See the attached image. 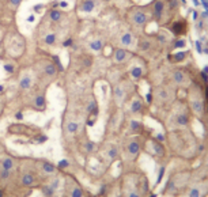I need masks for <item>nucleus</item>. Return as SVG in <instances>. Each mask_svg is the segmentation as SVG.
I'll list each match as a JSON object with an SVG mask.
<instances>
[{
	"label": "nucleus",
	"mask_w": 208,
	"mask_h": 197,
	"mask_svg": "<svg viewBox=\"0 0 208 197\" xmlns=\"http://www.w3.org/2000/svg\"><path fill=\"white\" fill-rule=\"evenodd\" d=\"M129 19H131V22H132L133 26L143 27V26H146L147 22H148V15H147V12L140 10V8H133L129 14Z\"/></svg>",
	"instance_id": "nucleus-1"
},
{
	"label": "nucleus",
	"mask_w": 208,
	"mask_h": 197,
	"mask_svg": "<svg viewBox=\"0 0 208 197\" xmlns=\"http://www.w3.org/2000/svg\"><path fill=\"white\" fill-rule=\"evenodd\" d=\"M59 68L56 67V64L52 60H46L42 63V76H45L49 80L56 79L57 73H59Z\"/></svg>",
	"instance_id": "nucleus-2"
},
{
	"label": "nucleus",
	"mask_w": 208,
	"mask_h": 197,
	"mask_svg": "<svg viewBox=\"0 0 208 197\" xmlns=\"http://www.w3.org/2000/svg\"><path fill=\"white\" fill-rule=\"evenodd\" d=\"M139 152H140V141L137 139H132V140L128 141L126 144V154L129 155L131 158H136Z\"/></svg>",
	"instance_id": "nucleus-3"
},
{
	"label": "nucleus",
	"mask_w": 208,
	"mask_h": 197,
	"mask_svg": "<svg viewBox=\"0 0 208 197\" xmlns=\"http://www.w3.org/2000/svg\"><path fill=\"white\" fill-rule=\"evenodd\" d=\"M165 6H166V2L165 0H157L154 3V7H152V16L155 20H161L162 16H163V12H165Z\"/></svg>",
	"instance_id": "nucleus-4"
},
{
	"label": "nucleus",
	"mask_w": 208,
	"mask_h": 197,
	"mask_svg": "<svg viewBox=\"0 0 208 197\" xmlns=\"http://www.w3.org/2000/svg\"><path fill=\"white\" fill-rule=\"evenodd\" d=\"M190 106H192V110L195 112V114H197V116H201L203 114L204 105H203V101H201V97L200 95L190 98Z\"/></svg>",
	"instance_id": "nucleus-5"
},
{
	"label": "nucleus",
	"mask_w": 208,
	"mask_h": 197,
	"mask_svg": "<svg viewBox=\"0 0 208 197\" xmlns=\"http://www.w3.org/2000/svg\"><path fill=\"white\" fill-rule=\"evenodd\" d=\"M129 57H131L129 52L125 51V49H122V48L116 49V51H114V53H113V59H114V61H116V63H118V64L125 63V61L128 60Z\"/></svg>",
	"instance_id": "nucleus-6"
},
{
	"label": "nucleus",
	"mask_w": 208,
	"mask_h": 197,
	"mask_svg": "<svg viewBox=\"0 0 208 197\" xmlns=\"http://www.w3.org/2000/svg\"><path fill=\"white\" fill-rule=\"evenodd\" d=\"M33 105H34V109L37 112H45V109H46V98H45V94L35 95L34 99H33Z\"/></svg>",
	"instance_id": "nucleus-7"
},
{
	"label": "nucleus",
	"mask_w": 208,
	"mask_h": 197,
	"mask_svg": "<svg viewBox=\"0 0 208 197\" xmlns=\"http://www.w3.org/2000/svg\"><path fill=\"white\" fill-rule=\"evenodd\" d=\"M171 79H173V82L177 86H182L184 83L186 82V73L182 71V69H175V71L173 72V75H171Z\"/></svg>",
	"instance_id": "nucleus-8"
},
{
	"label": "nucleus",
	"mask_w": 208,
	"mask_h": 197,
	"mask_svg": "<svg viewBox=\"0 0 208 197\" xmlns=\"http://www.w3.org/2000/svg\"><path fill=\"white\" fill-rule=\"evenodd\" d=\"M31 84H33L31 76H30V75H23V76L19 79L18 88L20 90V91H27V90L31 88Z\"/></svg>",
	"instance_id": "nucleus-9"
},
{
	"label": "nucleus",
	"mask_w": 208,
	"mask_h": 197,
	"mask_svg": "<svg viewBox=\"0 0 208 197\" xmlns=\"http://www.w3.org/2000/svg\"><path fill=\"white\" fill-rule=\"evenodd\" d=\"M157 98L158 101H161V102H169L170 101V98H171V94H170V90L167 88V87H161V88H158L157 90Z\"/></svg>",
	"instance_id": "nucleus-10"
},
{
	"label": "nucleus",
	"mask_w": 208,
	"mask_h": 197,
	"mask_svg": "<svg viewBox=\"0 0 208 197\" xmlns=\"http://www.w3.org/2000/svg\"><path fill=\"white\" fill-rule=\"evenodd\" d=\"M95 6H97L95 0H83L80 4V7H79V10L82 12H87V14H90V12H93L95 10Z\"/></svg>",
	"instance_id": "nucleus-11"
},
{
	"label": "nucleus",
	"mask_w": 208,
	"mask_h": 197,
	"mask_svg": "<svg viewBox=\"0 0 208 197\" xmlns=\"http://www.w3.org/2000/svg\"><path fill=\"white\" fill-rule=\"evenodd\" d=\"M113 97H114V101H116L117 105H121L125 99V90L121 87V86H117L116 88L113 90Z\"/></svg>",
	"instance_id": "nucleus-12"
},
{
	"label": "nucleus",
	"mask_w": 208,
	"mask_h": 197,
	"mask_svg": "<svg viewBox=\"0 0 208 197\" xmlns=\"http://www.w3.org/2000/svg\"><path fill=\"white\" fill-rule=\"evenodd\" d=\"M0 167L4 169V170H8V171H14V169H15V161H14V158H11V157L3 158L2 161H0Z\"/></svg>",
	"instance_id": "nucleus-13"
},
{
	"label": "nucleus",
	"mask_w": 208,
	"mask_h": 197,
	"mask_svg": "<svg viewBox=\"0 0 208 197\" xmlns=\"http://www.w3.org/2000/svg\"><path fill=\"white\" fill-rule=\"evenodd\" d=\"M141 109H143V101L140 99L139 97H135L132 102H131V113L132 114H137V113H140L141 112Z\"/></svg>",
	"instance_id": "nucleus-14"
},
{
	"label": "nucleus",
	"mask_w": 208,
	"mask_h": 197,
	"mask_svg": "<svg viewBox=\"0 0 208 197\" xmlns=\"http://www.w3.org/2000/svg\"><path fill=\"white\" fill-rule=\"evenodd\" d=\"M40 163H41V169H42V171L45 174L52 175V174L56 173V170H57L56 165H53V163H51L49 161H41Z\"/></svg>",
	"instance_id": "nucleus-15"
},
{
	"label": "nucleus",
	"mask_w": 208,
	"mask_h": 197,
	"mask_svg": "<svg viewBox=\"0 0 208 197\" xmlns=\"http://www.w3.org/2000/svg\"><path fill=\"white\" fill-rule=\"evenodd\" d=\"M120 44L122 45V46H125V48H129L131 45H133L135 44V38H133V34L132 33H124V34L121 35V38H120Z\"/></svg>",
	"instance_id": "nucleus-16"
},
{
	"label": "nucleus",
	"mask_w": 208,
	"mask_h": 197,
	"mask_svg": "<svg viewBox=\"0 0 208 197\" xmlns=\"http://www.w3.org/2000/svg\"><path fill=\"white\" fill-rule=\"evenodd\" d=\"M34 182H35V177L31 173H24L22 175V179H20V184H22V186H24V188L33 186Z\"/></svg>",
	"instance_id": "nucleus-17"
},
{
	"label": "nucleus",
	"mask_w": 208,
	"mask_h": 197,
	"mask_svg": "<svg viewBox=\"0 0 208 197\" xmlns=\"http://www.w3.org/2000/svg\"><path fill=\"white\" fill-rule=\"evenodd\" d=\"M42 42L45 45H48V46H55L56 42H57V34L56 33H48V34L44 35Z\"/></svg>",
	"instance_id": "nucleus-18"
},
{
	"label": "nucleus",
	"mask_w": 208,
	"mask_h": 197,
	"mask_svg": "<svg viewBox=\"0 0 208 197\" xmlns=\"http://www.w3.org/2000/svg\"><path fill=\"white\" fill-rule=\"evenodd\" d=\"M151 45H152V42H151L148 38H140V40L137 41V49H139V52H147L151 48Z\"/></svg>",
	"instance_id": "nucleus-19"
},
{
	"label": "nucleus",
	"mask_w": 208,
	"mask_h": 197,
	"mask_svg": "<svg viewBox=\"0 0 208 197\" xmlns=\"http://www.w3.org/2000/svg\"><path fill=\"white\" fill-rule=\"evenodd\" d=\"M61 18H63V12H61V10H57V8H52V10L49 11V19H51L53 23L60 22Z\"/></svg>",
	"instance_id": "nucleus-20"
},
{
	"label": "nucleus",
	"mask_w": 208,
	"mask_h": 197,
	"mask_svg": "<svg viewBox=\"0 0 208 197\" xmlns=\"http://www.w3.org/2000/svg\"><path fill=\"white\" fill-rule=\"evenodd\" d=\"M129 129H131V132H132V133H137V132H140V130L143 129V124L140 121H137V120H131L129 121Z\"/></svg>",
	"instance_id": "nucleus-21"
},
{
	"label": "nucleus",
	"mask_w": 208,
	"mask_h": 197,
	"mask_svg": "<svg viewBox=\"0 0 208 197\" xmlns=\"http://www.w3.org/2000/svg\"><path fill=\"white\" fill-rule=\"evenodd\" d=\"M104 42H102L101 40H94V41H91V42L88 44V48L91 49V51H94V52H101L102 49H104Z\"/></svg>",
	"instance_id": "nucleus-22"
},
{
	"label": "nucleus",
	"mask_w": 208,
	"mask_h": 197,
	"mask_svg": "<svg viewBox=\"0 0 208 197\" xmlns=\"http://www.w3.org/2000/svg\"><path fill=\"white\" fill-rule=\"evenodd\" d=\"M188 121H189V118H188L185 113H179L175 117V125L177 126H185V125H188Z\"/></svg>",
	"instance_id": "nucleus-23"
},
{
	"label": "nucleus",
	"mask_w": 208,
	"mask_h": 197,
	"mask_svg": "<svg viewBox=\"0 0 208 197\" xmlns=\"http://www.w3.org/2000/svg\"><path fill=\"white\" fill-rule=\"evenodd\" d=\"M80 128V124L77 121H69L67 124V132L69 135H75Z\"/></svg>",
	"instance_id": "nucleus-24"
},
{
	"label": "nucleus",
	"mask_w": 208,
	"mask_h": 197,
	"mask_svg": "<svg viewBox=\"0 0 208 197\" xmlns=\"http://www.w3.org/2000/svg\"><path fill=\"white\" fill-rule=\"evenodd\" d=\"M184 29H185V22H175L173 27H171V30H173L175 35H179L184 33Z\"/></svg>",
	"instance_id": "nucleus-25"
},
{
	"label": "nucleus",
	"mask_w": 208,
	"mask_h": 197,
	"mask_svg": "<svg viewBox=\"0 0 208 197\" xmlns=\"http://www.w3.org/2000/svg\"><path fill=\"white\" fill-rule=\"evenodd\" d=\"M143 75V71H141V67H137V65H135V67L131 68V77H133L135 80H139Z\"/></svg>",
	"instance_id": "nucleus-26"
},
{
	"label": "nucleus",
	"mask_w": 208,
	"mask_h": 197,
	"mask_svg": "<svg viewBox=\"0 0 208 197\" xmlns=\"http://www.w3.org/2000/svg\"><path fill=\"white\" fill-rule=\"evenodd\" d=\"M117 157H118V148L116 146H112L108 150V158L112 159V161H114V159H117Z\"/></svg>",
	"instance_id": "nucleus-27"
},
{
	"label": "nucleus",
	"mask_w": 208,
	"mask_h": 197,
	"mask_svg": "<svg viewBox=\"0 0 208 197\" xmlns=\"http://www.w3.org/2000/svg\"><path fill=\"white\" fill-rule=\"evenodd\" d=\"M41 190L44 193V197H53V194H55V190L51 188V185H42Z\"/></svg>",
	"instance_id": "nucleus-28"
},
{
	"label": "nucleus",
	"mask_w": 208,
	"mask_h": 197,
	"mask_svg": "<svg viewBox=\"0 0 208 197\" xmlns=\"http://www.w3.org/2000/svg\"><path fill=\"white\" fill-rule=\"evenodd\" d=\"M69 197H83V190H82V188L79 185H75L72 188Z\"/></svg>",
	"instance_id": "nucleus-29"
},
{
	"label": "nucleus",
	"mask_w": 208,
	"mask_h": 197,
	"mask_svg": "<svg viewBox=\"0 0 208 197\" xmlns=\"http://www.w3.org/2000/svg\"><path fill=\"white\" fill-rule=\"evenodd\" d=\"M51 60L56 64V67L59 68V71H60V72H61V71H64V67H63V64H61V61H60V59H59V56H57V55H51Z\"/></svg>",
	"instance_id": "nucleus-30"
},
{
	"label": "nucleus",
	"mask_w": 208,
	"mask_h": 197,
	"mask_svg": "<svg viewBox=\"0 0 208 197\" xmlns=\"http://www.w3.org/2000/svg\"><path fill=\"white\" fill-rule=\"evenodd\" d=\"M11 173L12 171H8V170H4L0 167V181H7V179L11 178Z\"/></svg>",
	"instance_id": "nucleus-31"
},
{
	"label": "nucleus",
	"mask_w": 208,
	"mask_h": 197,
	"mask_svg": "<svg viewBox=\"0 0 208 197\" xmlns=\"http://www.w3.org/2000/svg\"><path fill=\"white\" fill-rule=\"evenodd\" d=\"M3 68H4V71H6L7 73H11V75H12V73H15V69H16L14 63H6Z\"/></svg>",
	"instance_id": "nucleus-32"
},
{
	"label": "nucleus",
	"mask_w": 208,
	"mask_h": 197,
	"mask_svg": "<svg viewBox=\"0 0 208 197\" xmlns=\"http://www.w3.org/2000/svg\"><path fill=\"white\" fill-rule=\"evenodd\" d=\"M57 169H60V170H64V169H68L69 167V161H67V159H61V161L57 163Z\"/></svg>",
	"instance_id": "nucleus-33"
},
{
	"label": "nucleus",
	"mask_w": 208,
	"mask_h": 197,
	"mask_svg": "<svg viewBox=\"0 0 208 197\" xmlns=\"http://www.w3.org/2000/svg\"><path fill=\"white\" fill-rule=\"evenodd\" d=\"M83 147H84V150H86V152H87V154H91L94 151V148H95V146H94L93 141H86L83 144Z\"/></svg>",
	"instance_id": "nucleus-34"
},
{
	"label": "nucleus",
	"mask_w": 208,
	"mask_h": 197,
	"mask_svg": "<svg viewBox=\"0 0 208 197\" xmlns=\"http://www.w3.org/2000/svg\"><path fill=\"white\" fill-rule=\"evenodd\" d=\"M189 197H201V190H200V188H193L190 192H189Z\"/></svg>",
	"instance_id": "nucleus-35"
},
{
	"label": "nucleus",
	"mask_w": 208,
	"mask_h": 197,
	"mask_svg": "<svg viewBox=\"0 0 208 197\" xmlns=\"http://www.w3.org/2000/svg\"><path fill=\"white\" fill-rule=\"evenodd\" d=\"M61 45H63L64 48H69V46H72V45H75V42H73V38H72V37H68L67 40H64L63 42H61Z\"/></svg>",
	"instance_id": "nucleus-36"
},
{
	"label": "nucleus",
	"mask_w": 208,
	"mask_h": 197,
	"mask_svg": "<svg viewBox=\"0 0 208 197\" xmlns=\"http://www.w3.org/2000/svg\"><path fill=\"white\" fill-rule=\"evenodd\" d=\"M20 3H22V0H8V4H10V7L14 8V10H16V8L20 6Z\"/></svg>",
	"instance_id": "nucleus-37"
},
{
	"label": "nucleus",
	"mask_w": 208,
	"mask_h": 197,
	"mask_svg": "<svg viewBox=\"0 0 208 197\" xmlns=\"http://www.w3.org/2000/svg\"><path fill=\"white\" fill-rule=\"evenodd\" d=\"M59 185H60V179L59 178H56V179H53V181L51 182V188L53 190H56L57 188H59Z\"/></svg>",
	"instance_id": "nucleus-38"
},
{
	"label": "nucleus",
	"mask_w": 208,
	"mask_h": 197,
	"mask_svg": "<svg viewBox=\"0 0 208 197\" xmlns=\"http://www.w3.org/2000/svg\"><path fill=\"white\" fill-rule=\"evenodd\" d=\"M48 140V136H45V135H40L38 137H37V144H42L44 141H46Z\"/></svg>",
	"instance_id": "nucleus-39"
},
{
	"label": "nucleus",
	"mask_w": 208,
	"mask_h": 197,
	"mask_svg": "<svg viewBox=\"0 0 208 197\" xmlns=\"http://www.w3.org/2000/svg\"><path fill=\"white\" fill-rule=\"evenodd\" d=\"M158 38H159V41L161 42H166V33H159V35H158Z\"/></svg>",
	"instance_id": "nucleus-40"
},
{
	"label": "nucleus",
	"mask_w": 208,
	"mask_h": 197,
	"mask_svg": "<svg viewBox=\"0 0 208 197\" xmlns=\"http://www.w3.org/2000/svg\"><path fill=\"white\" fill-rule=\"evenodd\" d=\"M169 4H170V10L177 8V0H169Z\"/></svg>",
	"instance_id": "nucleus-41"
},
{
	"label": "nucleus",
	"mask_w": 208,
	"mask_h": 197,
	"mask_svg": "<svg viewBox=\"0 0 208 197\" xmlns=\"http://www.w3.org/2000/svg\"><path fill=\"white\" fill-rule=\"evenodd\" d=\"M15 118H16V120H19V121H22L23 120V113L22 112H16L15 113Z\"/></svg>",
	"instance_id": "nucleus-42"
},
{
	"label": "nucleus",
	"mask_w": 208,
	"mask_h": 197,
	"mask_svg": "<svg viewBox=\"0 0 208 197\" xmlns=\"http://www.w3.org/2000/svg\"><path fill=\"white\" fill-rule=\"evenodd\" d=\"M184 44H185V41H184V40H179V41H177V42H175L174 46L179 48V46H184Z\"/></svg>",
	"instance_id": "nucleus-43"
},
{
	"label": "nucleus",
	"mask_w": 208,
	"mask_h": 197,
	"mask_svg": "<svg viewBox=\"0 0 208 197\" xmlns=\"http://www.w3.org/2000/svg\"><path fill=\"white\" fill-rule=\"evenodd\" d=\"M126 197H140V194L139 193H136V192H131V193L126 196Z\"/></svg>",
	"instance_id": "nucleus-44"
},
{
	"label": "nucleus",
	"mask_w": 208,
	"mask_h": 197,
	"mask_svg": "<svg viewBox=\"0 0 208 197\" xmlns=\"http://www.w3.org/2000/svg\"><path fill=\"white\" fill-rule=\"evenodd\" d=\"M163 173H165V169H163V167H162V169H161V171H159V177H158V182H159V181H161V178H162V175H163Z\"/></svg>",
	"instance_id": "nucleus-45"
},
{
	"label": "nucleus",
	"mask_w": 208,
	"mask_h": 197,
	"mask_svg": "<svg viewBox=\"0 0 208 197\" xmlns=\"http://www.w3.org/2000/svg\"><path fill=\"white\" fill-rule=\"evenodd\" d=\"M3 108H4V101H3V98L0 97V113H2V110H3Z\"/></svg>",
	"instance_id": "nucleus-46"
},
{
	"label": "nucleus",
	"mask_w": 208,
	"mask_h": 197,
	"mask_svg": "<svg viewBox=\"0 0 208 197\" xmlns=\"http://www.w3.org/2000/svg\"><path fill=\"white\" fill-rule=\"evenodd\" d=\"M59 6H60V2H57V0H56V2H53V3H52V7H53V8H57Z\"/></svg>",
	"instance_id": "nucleus-47"
},
{
	"label": "nucleus",
	"mask_w": 208,
	"mask_h": 197,
	"mask_svg": "<svg viewBox=\"0 0 208 197\" xmlns=\"http://www.w3.org/2000/svg\"><path fill=\"white\" fill-rule=\"evenodd\" d=\"M34 20H35V16H34V15H30V16L27 18V22H34Z\"/></svg>",
	"instance_id": "nucleus-48"
},
{
	"label": "nucleus",
	"mask_w": 208,
	"mask_h": 197,
	"mask_svg": "<svg viewBox=\"0 0 208 197\" xmlns=\"http://www.w3.org/2000/svg\"><path fill=\"white\" fill-rule=\"evenodd\" d=\"M60 7L67 8V7H68V3H67V2H60Z\"/></svg>",
	"instance_id": "nucleus-49"
},
{
	"label": "nucleus",
	"mask_w": 208,
	"mask_h": 197,
	"mask_svg": "<svg viewBox=\"0 0 208 197\" xmlns=\"http://www.w3.org/2000/svg\"><path fill=\"white\" fill-rule=\"evenodd\" d=\"M4 93V86H0V94Z\"/></svg>",
	"instance_id": "nucleus-50"
},
{
	"label": "nucleus",
	"mask_w": 208,
	"mask_h": 197,
	"mask_svg": "<svg viewBox=\"0 0 208 197\" xmlns=\"http://www.w3.org/2000/svg\"><path fill=\"white\" fill-rule=\"evenodd\" d=\"M147 101L151 102V94H148V95H147Z\"/></svg>",
	"instance_id": "nucleus-51"
},
{
	"label": "nucleus",
	"mask_w": 208,
	"mask_h": 197,
	"mask_svg": "<svg viewBox=\"0 0 208 197\" xmlns=\"http://www.w3.org/2000/svg\"><path fill=\"white\" fill-rule=\"evenodd\" d=\"M0 197H4V192L2 189H0Z\"/></svg>",
	"instance_id": "nucleus-52"
}]
</instances>
